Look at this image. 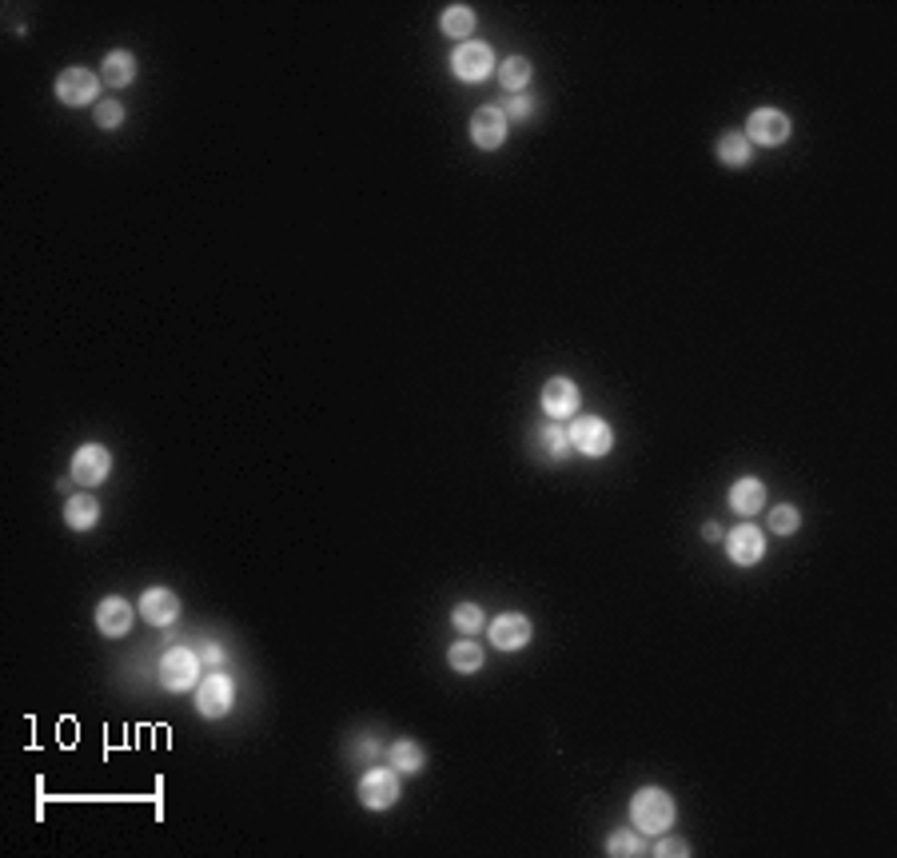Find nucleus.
<instances>
[{
  "instance_id": "1",
  "label": "nucleus",
  "mask_w": 897,
  "mask_h": 858,
  "mask_svg": "<svg viewBox=\"0 0 897 858\" xmlns=\"http://www.w3.org/2000/svg\"><path fill=\"white\" fill-rule=\"evenodd\" d=\"M674 819H678V803H674L670 791H662V787L634 791V799H630V827L634 831H642V835H666L674 827Z\"/></svg>"
},
{
  "instance_id": "2",
  "label": "nucleus",
  "mask_w": 897,
  "mask_h": 858,
  "mask_svg": "<svg viewBox=\"0 0 897 858\" xmlns=\"http://www.w3.org/2000/svg\"><path fill=\"white\" fill-rule=\"evenodd\" d=\"M200 671H204V659L192 647H172L160 659V687L172 695H184V691L200 687Z\"/></svg>"
},
{
  "instance_id": "3",
  "label": "nucleus",
  "mask_w": 897,
  "mask_h": 858,
  "mask_svg": "<svg viewBox=\"0 0 897 858\" xmlns=\"http://www.w3.org/2000/svg\"><path fill=\"white\" fill-rule=\"evenodd\" d=\"M790 132H794V124L782 108H754L742 136L750 140V148H782L790 140Z\"/></svg>"
},
{
  "instance_id": "4",
  "label": "nucleus",
  "mask_w": 897,
  "mask_h": 858,
  "mask_svg": "<svg viewBox=\"0 0 897 858\" xmlns=\"http://www.w3.org/2000/svg\"><path fill=\"white\" fill-rule=\"evenodd\" d=\"M403 795V783H399V771L395 767H371L363 779H359V803L367 811H391Z\"/></svg>"
},
{
  "instance_id": "5",
  "label": "nucleus",
  "mask_w": 897,
  "mask_h": 858,
  "mask_svg": "<svg viewBox=\"0 0 897 858\" xmlns=\"http://www.w3.org/2000/svg\"><path fill=\"white\" fill-rule=\"evenodd\" d=\"M495 68H499L495 52H491L487 44H479V40H467V44H459V48L451 52V72H455V80H463V84H483Z\"/></svg>"
},
{
  "instance_id": "6",
  "label": "nucleus",
  "mask_w": 897,
  "mask_h": 858,
  "mask_svg": "<svg viewBox=\"0 0 897 858\" xmlns=\"http://www.w3.org/2000/svg\"><path fill=\"white\" fill-rule=\"evenodd\" d=\"M232 707H236V683H232V675H224V671L204 675L200 687H196V711L204 719H224Z\"/></svg>"
},
{
  "instance_id": "7",
  "label": "nucleus",
  "mask_w": 897,
  "mask_h": 858,
  "mask_svg": "<svg viewBox=\"0 0 897 858\" xmlns=\"http://www.w3.org/2000/svg\"><path fill=\"white\" fill-rule=\"evenodd\" d=\"M100 76L92 68H64L56 76V100L68 104V108H84V104H96L100 96Z\"/></svg>"
},
{
  "instance_id": "8",
  "label": "nucleus",
  "mask_w": 897,
  "mask_h": 858,
  "mask_svg": "<svg viewBox=\"0 0 897 858\" xmlns=\"http://www.w3.org/2000/svg\"><path fill=\"white\" fill-rule=\"evenodd\" d=\"M567 435H571V447H575L579 455H591V459L610 455V447H614V428H610L602 416H579V420L567 428Z\"/></svg>"
},
{
  "instance_id": "9",
  "label": "nucleus",
  "mask_w": 897,
  "mask_h": 858,
  "mask_svg": "<svg viewBox=\"0 0 897 858\" xmlns=\"http://www.w3.org/2000/svg\"><path fill=\"white\" fill-rule=\"evenodd\" d=\"M539 404H543L547 420H571V416H579L583 392H579V384H575V380H567V376H555V380H547V384H543V392H539Z\"/></svg>"
},
{
  "instance_id": "10",
  "label": "nucleus",
  "mask_w": 897,
  "mask_h": 858,
  "mask_svg": "<svg viewBox=\"0 0 897 858\" xmlns=\"http://www.w3.org/2000/svg\"><path fill=\"white\" fill-rule=\"evenodd\" d=\"M112 475V451L104 443H84L72 455V479L80 487H100Z\"/></svg>"
},
{
  "instance_id": "11",
  "label": "nucleus",
  "mask_w": 897,
  "mask_h": 858,
  "mask_svg": "<svg viewBox=\"0 0 897 858\" xmlns=\"http://www.w3.org/2000/svg\"><path fill=\"white\" fill-rule=\"evenodd\" d=\"M722 543H726L730 563H738V567H754V563L766 555V535H762V527H754V523L730 527V531L722 535Z\"/></svg>"
},
{
  "instance_id": "12",
  "label": "nucleus",
  "mask_w": 897,
  "mask_h": 858,
  "mask_svg": "<svg viewBox=\"0 0 897 858\" xmlns=\"http://www.w3.org/2000/svg\"><path fill=\"white\" fill-rule=\"evenodd\" d=\"M531 631L535 627H531V619L523 611H507V615H499V619L487 623V635H491V643L499 651H523L531 643Z\"/></svg>"
},
{
  "instance_id": "13",
  "label": "nucleus",
  "mask_w": 897,
  "mask_h": 858,
  "mask_svg": "<svg viewBox=\"0 0 897 858\" xmlns=\"http://www.w3.org/2000/svg\"><path fill=\"white\" fill-rule=\"evenodd\" d=\"M503 140H507V116H503V108H495V104L475 108V116H471V144L483 148V152H495V148H503Z\"/></svg>"
},
{
  "instance_id": "14",
  "label": "nucleus",
  "mask_w": 897,
  "mask_h": 858,
  "mask_svg": "<svg viewBox=\"0 0 897 858\" xmlns=\"http://www.w3.org/2000/svg\"><path fill=\"white\" fill-rule=\"evenodd\" d=\"M136 611H140V619L152 623V627H172L176 615H180V595L168 591V587H148V591L140 595Z\"/></svg>"
},
{
  "instance_id": "15",
  "label": "nucleus",
  "mask_w": 897,
  "mask_h": 858,
  "mask_svg": "<svg viewBox=\"0 0 897 858\" xmlns=\"http://www.w3.org/2000/svg\"><path fill=\"white\" fill-rule=\"evenodd\" d=\"M136 615H140V611H132V603L120 599V595H108V599L96 603V627H100V635H108V639H124V635L132 631Z\"/></svg>"
},
{
  "instance_id": "16",
  "label": "nucleus",
  "mask_w": 897,
  "mask_h": 858,
  "mask_svg": "<svg viewBox=\"0 0 897 858\" xmlns=\"http://www.w3.org/2000/svg\"><path fill=\"white\" fill-rule=\"evenodd\" d=\"M531 443H535V455L539 459H547V463H563L575 447H571V435H567V428H559L555 420L551 424H539L535 428V435H531Z\"/></svg>"
},
{
  "instance_id": "17",
  "label": "nucleus",
  "mask_w": 897,
  "mask_h": 858,
  "mask_svg": "<svg viewBox=\"0 0 897 858\" xmlns=\"http://www.w3.org/2000/svg\"><path fill=\"white\" fill-rule=\"evenodd\" d=\"M730 507L738 515H758L766 507V483L758 475H742L730 483Z\"/></svg>"
},
{
  "instance_id": "18",
  "label": "nucleus",
  "mask_w": 897,
  "mask_h": 858,
  "mask_svg": "<svg viewBox=\"0 0 897 858\" xmlns=\"http://www.w3.org/2000/svg\"><path fill=\"white\" fill-rule=\"evenodd\" d=\"M136 72H140V64H136V56L132 52H108L104 56V64H100V80L108 84V88H128L132 80H136Z\"/></svg>"
},
{
  "instance_id": "19",
  "label": "nucleus",
  "mask_w": 897,
  "mask_h": 858,
  "mask_svg": "<svg viewBox=\"0 0 897 858\" xmlns=\"http://www.w3.org/2000/svg\"><path fill=\"white\" fill-rule=\"evenodd\" d=\"M387 763H391L399 775H419V771L427 767V751H423L419 743H411V739H395V743L387 747Z\"/></svg>"
},
{
  "instance_id": "20",
  "label": "nucleus",
  "mask_w": 897,
  "mask_h": 858,
  "mask_svg": "<svg viewBox=\"0 0 897 858\" xmlns=\"http://www.w3.org/2000/svg\"><path fill=\"white\" fill-rule=\"evenodd\" d=\"M714 152H718V160H722L726 168H746V164H750V156H754L750 140H746L738 128L722 132V136H718V144H714Z\"/></svg>"
},
{
  "instance_id": "21",
  "label": "nucleus",
  "mask_w": 897,
  "mask_h": 858,
  "mask_svg": "<svg viewBox=\"0 0 897 858\" xmlns=\"http://www.w3.org/2000/svg\"><path fill=\"white\" fill-rule=\"evenodd\" d=\"M64 523H68L72 531H92V527L100 523V503H96L92 495H68V503H64Z\"/></svg>"
},
{
  "instance_id": "22",
  "label": "nucleus",
  "mask_w": 897,
  "mask_h": 858,
  "mask_svg": "<svg viewBox=\"0 0 897 858\" xmlns=\"http://www.w3.org/2000/svg\"><path fill=\"white\" fill-rule=\"evenodd\" d=\"M475 12L467 8V4H447L443 8V16H439V28H443V36H451V40H463L467 44V36L475 32Z\"/></svg>"
},
{
  "instance_id": "23",
  "label": "nucleus",
  "mask_w": 897,
  "mask_h": 858,
  "mask_svg": "<svg viewBox=\"0 0 897 858\" xmlns=\"http://www.w3.org/2000/svg\"><path fill=\"white\" fill-rule=\"evenodd\" d=\"M495 72H499V84H503L511 96H515V92H527V84H531V60H527V56H507Z\"/></svg>"
},
{
  "instance_id": "24",
  "label": "nucleus",
  "mask_w": 897,
  "mask_h": 858,
  "mask_svg": "<svg viewBox=\"0 0 897 858\" xmlns=\"http://www.w3.org/2000/svg\"><path fill=\"white\" fill-rule=\"evenodd\" d=\"M483 647L475 643V639H463V643H455L451 651H447V663H451V671H459V675H475V671H483Z\"/></svg>"
},
{
  "instance_id": "25",
  "label": "nucleus",
  "mask_w": 897,
  "mask_h": 858,
  "mask_svg": "<svg viewBox=\"0 0 897 858\" xmlns=\"http://www.w3.org/2000/svg\"><path fill=\"white\" fill-rule=\"evenodd\" d=\"M483 623H487V619H483V607H479V603H459V607L451 611V627H455L463 639H475V635L483 631Z\"/></svg>"
},
{
  "instance_id": "26",
  "label": "nucleus",
  "mask_w": 897,
  "mask_h": 858,
  "mask_svg": "<svg viewBox=\"0 0 897 858\" xmlns=\"http://www.w3.org/2000/svg\"><path fill=\"white\" fill-rule=\"evenodd\" d=\"M642 831H610V839H606V855L610 858H634V855H642Z\"/></svg>"
},
{
  "instance_id": "27",
  "label": "nucleus",
  "mask_w": 897,
  "mask_h": 858,
  "mask_svg": "<svg viewBox=\"0 0 897 858\" xmlns=\"http://www.w3.org/2000/svg\"><path fill=\"white\" fill-rule=\"evenodd\" d=\"M802 527V511L794 507V503H778V507H770V531L774 535H794Z\"/></svg>"
},
{
  "instance_id": "28",
  "label": "nucleus",
  "mask_w": 897,
  "mask_h": 858,
  "mask_svg": "<svg viewBox=\"0 0 897 858\" xmlns=\"http://www.w3.org/2000/svg\"><path fill=\"white\" fill-rule=\"evenodd\" d=\"M92 120H96V128L112 132V128H120V124H124V104H120V100H100V104H96V112H92Z\"/></svg>"
},
{
  "instance_id": "29",
  "label": "nucleus",
  "mask_w": 897,
  "mask_h": 858,
  "mask_svg": "<svg viewBox=\"0 0 897 858\" xmlns=\"http://www.w3.org/2000/svg\"><path fill=\"white\" fill-rule=\"evenodd\" d=\"M531 108H535V100H531L527 92H515V96L503 100V116H507V120H527Z\"/></svg>"
},
{
  "instance_id": "30",
  "label": "nucleus",
  "mask_w": 897,
  "mask_h": 858,
  "mask_svg": "<svg viewBox=\"0 0 897 858\" xmlns=\"http://www.w3.org/2000/svg\"><path fill=\"white\" fill-rule=\"evenodd\" d=\"M654 855H658V858H670V855L686 858V855H690V843H682V839H662V843L654 847Z\"/></svg>"
},
{
  "instance_id": "31",
  "label": "nucleus",
  "mask_w": 897,
  "mask_h": 858,
  "mask_svg": "<svg viewBox=\"0 0 897 858\" xmlns=\"http://www.w3.org/2000/svg\"><path fill=\"white\" fill-rule=\"evenodd\" d=\"M200 659H204V663H212V667H220V663H224V655H220V647H208V651H204V655H200Z\"/></svg>"
},
{
  "instance_id": "32",
  "label": "nucleus",
  "mask_w": 897,
  "mask_h": 858,
  "mask_svg": "<svg viewBox=\"0 0 897 858\" xmlns=\"http://www.w3.org/2000/svg\"><path fill=\"white\" fill-rule=\"evenodd\" d=\"M702 535H706V539H722V531H718V523H706V527H702Z\"/></svg>"
}]
</instances>
